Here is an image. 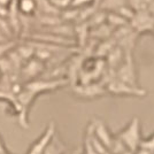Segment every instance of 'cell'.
I'll return each instance as SVG.
<instances>
[{
	"label": "cell",
	"mask_w": 154,
	"mask_h": 154,
	"mask_svg": "<svg viewBox=\"0 0 154 154\" xmlns=\"http://www.w3.org/2000/svg\"><path fill=\"white\" fill-rule=\"evenodd\" d=\"M139 148H143V149H146V151L154 153V134L146 137V138H141L140 143H139Z\"/></svg>",
	"instance_id": "obj_12"
},
{
	"label": "cell",
	"mask_w": 154,
	"mask_h": 154,
	"mask_svg": "<svg viewBox=\"0 0 154 154\" xmlns=\"http://www.w3.org/2000/svg\"><path fill=\"white\" fill-rule=\"evenodd\" d=\"M68 151V147L64 145V143L61 140L58 134L53 136L52 140L47 145L44 154H66Z\"/></svg>",
	"instance_id": "obj_9"
},
{
	"label": "cell",
	"mask_w": 154,
	"mask_h": 154,
	"mask_svg": "<svg viewBox=\"0 0 154 154\" xmlns=\"http://www.w3.org/2000/svg\"><path fill=\"white\" fill-rule=\"evenodd\" d=\"M90 123L91 125H92L93 135L96 136L97 139L99 141H101V144L108 149L109 146L113 143L114 135L109 131V129L106 125V123L103 122V120H100V119H93Z\"/></svg>",
	"instance_id": "obj_8"
},
{
	"label": "cell",
	"mask_w": 154,
	"mask_h": 154,
	"mask_svg": "<svg viewBox=\"0 0 154 154\" xmlns=\"http://www.w3.org/2000/svg\"><path fill=\"white\" fill-rule=\"evenodd\" d=\"M13 0H0V5L4 7H8V5L12 2Z\"/></svg>",
	"instance_id": "obj_16"
},
{
	"label": "cell",
	"mask_w": 154,
	"mask_h": 154,
	"mask_svg": "<svg viewBox=\"0 0 154 154\" xmlns=\"http://www.w3.org/2000/svg\"><path fill=\"white\" fill-rule=\"evenodd\" d=\"M107 94H113L116 97H145L147 94V91L141 89L139 86H134L128 83H124L122 81L113 78L105 85Z\"/></svg>",
	"instance_id": "obj_4"
},
{
	"label": "cell",
	"mask_w": 154,
	"mask_h": 154,
	"mask_svg": "<svg viewBox=\"0 0 154 154\" xmlns=\"http://www.w3.org/2000/svg\"><path fill=\"white\" fill-rule=\"evenodd\" d=\"M1 76H2V74H1V71H0V78H1Z\"/></svg>",
	"instance_id": "obj_18"
},
{
	"label": "cell",
	"mask_w": 154,
	"mask_h": 154,
	"mask_svg": "<svg viewBox=\"0 0 154 154\" xmlns=\"http://www.w3.org/2000/svg\"><path fill=\"white\" fill-rule=\"evenodd\" d=\"M17 39H12V40H7V42H2L0 43V57L6 55L9 51H12L14 47L17 44Z\"/></svg>",
	"instance_id": "obj_11"
},
{
	"label": "cell",
	"mask_w": 154,
	"mask_h": 154,
	"mask_svg": "<svg viewBox=\"0 0 154 154\" xmlns=\"http://www.w3.org/2000/svg\"><path fill=\"white\" fill-rule=\"evenodd\" d=\"M71 92L76 98L82 100H93L107 94L105 85L99 81L85 84L77 83L75 85H71Z\"/></svg>",
	"instance_id": "obj_3"
},
{
	"label": "cell",
	"mask_w": 154,
	"mask_h": 154,
	"mask_svg": "<svg viewBox=\"0 0 154 154\" xmlns=\"http://www.w3.org/2000/svg\"><path fill=\"white\" fill-rule=\"evenodd\" d=\"M55 134H57V124L54 121H51L46 125L43 134L30 145L29 149L26 151V154H44L47 145L50 144V141L52 140Z\"/></svg>",
	"instance_id": "obj_6"
},
{
	"label": "cell",
	"mask_w": 154,
	"mask_h": 154,
	"mask_svg": "<svg viewBox=\"0 0 154 154\" xmlns=\"http://www.w3.org/2000/svg\"><path fill=\"white\" fill-rule=\"evenodd\" d=\"M4 154H13V153H11V152L8 151V152H6V153H4Z\"/></svg>",
	"instance_id": "obj_17"
},
{
	"label": "cell",
	"mask_w": 154,
	"mask_h": 154,
	"mask_svg": "<svg viewBox=\"0 0 154 154\" xmlns=\"http://www.w3.org/2000/svg\"><path fill=\"white\" fill-rule=\"evenodd\" d=\"M7 15V7L0 5V16H6Z\"/></svg>",
	"instance_id": "obj_15"
},
{
	"label": "cell",
	"mask_w": 154,
	"mask_h": 154,
	"mask_svg": "<svg viewBox=\"0 0 154 154\" xmlns=\"http://www.w3.org/2000/svg\"><path fill=\"white\" fill-rule=\"evenodd\" d=\"M16 5L22 16L31 17L37 13V1L36 0H16Z\"/></svg>",
	"instance_id": "obj_10"
},
{
	"label": "cell",
	"mask_w": 154,
	"mask_h": 154,
	"mask_svg": "<svg viewBox=\"0 0 154 154\" xmlns=\"http://www.w3.org/2000/svg\"><path fill=\"white\" fill-rule=\"evenodd\" d=\"M115 76L117 79L122 81L124 83H128L134 86H138L137 81V71L134 63L132 54H124L122 63L120 64L115 70Z\"/></svg>",
	"instance_id": "obj_5"
},
{
	"label": "cell",
	"mask_w": 154,
	"mask_h": 154,
	"mask_svg": "<svg viewBox=\"0 0 154 154\" xmlns=\"http://www.w3.org/2000/svg\"><path fill=\"white\" fill-rule=\"evenodd\" d=\"M106 154H112V153H110V152H107V153H106Z\"/></svg>",
	"instance_id": "obj_19"
},
{
	"label": "cell",
	"mask_w": 154,
	"mask_h": 154,
	"mask_svg": "<svg viewBox=\"0 0 154 154\" xmlns=\"http://www.w3.org/2000/svg\"><path fill=\"white\" fill-rule=\"evenodd\" d=\"M45 68V63L43 61H40L33 57V58L26 60L23 63L21 70H20V78L23 83L32 81L35 78H38L42 76Z\"/></svg>",
	"instance_id": "obj_7"
},
{
	"label": "cell",
	"mask_w": 154,
	"mask_h": 154,
	"mask_svg": "<svg viewBox=\"0 0 154 154\" xmlns=\"http://www.w3.org/2000/svg\"><path fill=\"white\" fill-rule=\"evenodd\" d=\"M134 154H154L153 152H149V151H146V149H143V148H138Z\"/></svg>",
	"instance_id": "obj_14"
},
{
	"label": "cell",
	"mask_w": 154,
	"mask_h": 154,
	"mask_svg": "<svg viewBox=\"0 0 154 154\" xmlns=\"http://www.w3.org/2000/svg\"><path fill=\"white\" fill-rule=\"evenodd\" d=\"M8 152V148H7L6 144H5V140H4V138H2V136L0 134V154H4Z\"/></svg>",
	"instance_id": "obj_13"
},
{
	"label": "cell",
	"mask_w": 154,
	"mask_h": 154,
	"mask_svg": "<svg viewBox=\"0 0 154 154\" xmlns=\"http://www.w3.org/2000/svg\"><path fill=\"white\" fill-rule=\"evenodd\" d=\"M116 137L124 144V146L136 152L139 148V143H140L141 138V124L138 117H134L130 122L128 123L127 127L121 129L120 131H117Z\"/></svg>",
	"instance_id": "obj_1"
},
{
	"label": "cell",
	"mask_w": 154,
	"mask_h": 154,
	"mask_svg": "<svg viewBox=\"0 0 154 154\" xmlns=\"http://www.w3.org/2000/svg\"><path fill=\"white\" fill-rule=\"evenodd\" d=\"M66 85H69V82L67 78H58V79H47V78H35L32 81L26 82L24 88L26 90L31 91L37 97L42 96L44 93L53 92L55 90H59Z\"/></svg>",
	"instance_id": "obj_2"
}]
</instances>
